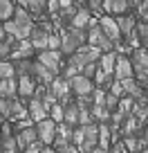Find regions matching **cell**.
<instances>
[{
  "label": "cell",
  "instance_id": "obj_1",
  "mask_svg": "<svg viewBox=\"0 0 148 153\" xmlns=\"http://www.w3.org/2000/svg\"><path fill=\"white\" fill-rule=\"evenodd\" d=\"M34 25H36V23H34L32 14H27L23 7H14V14H11L9 20H5L2 29H5V34L14 36L16 41H23V38L29 36V32H32Z\"/></svg>",
  "mask_w": 148,
  "mask_h": 153
},
{
  "label": "cell",
  "instance_id": "obj_2",
  "mask_svg": "<svg viewBox=\"0 0 148 153\" xmlns=\"http://www.w3.org/2000/svg\"><path fill=\"white\" fill-rule=\"evenodd\" d=\"M96 25L101 27V32L105 34V36L112 41V45H115V50H119L121 48V34H119V27H117V20H115V16H110V14H105V16H99V20H96Z\"/></svg>",
  "mask_w": 148,
  "mask_h": 153
},
{
  "label": "cell",
  "instance_id": "obj_3",
  "mask_svg": "<svg viewBox=\"0 0 148 153\" xmlns=\"http://www.w3.org/2000/svg\"><path fill=\"white\" fill-rule=\"evenodd\" d=\"M34 128H36V137H38V142L43 144V146H52L54 135H56V122H52L49 117H45V120L36 122Z\"/></svg>",
  "mask_w": 148,
  "mask_h": 153
},
{
  "label": "cell",
  "instance_id": "obj_4",
  "mask_svg": "<svg viewBox=\"0 0 148 153\" xmlns=\"http://www.w3.org/2000/svg\"><path fill=\"white\" fill-rule=\"evenodd\" d=\"M49 34H52V25H34L32 32H29V43H32L34 50H47V41Z\"/></svg>",
  "mask_w": 148,
  "mask_h": 153
},
{
  "label": "cell",
  "instance_id": "obj_5",
  "mask_svg": "<svg viewBox=\"0 0 148 153\" xmlns=\"http://www.w3.org/2000/svg\"><path fill=\"white\" fill-rule=\"evenodd\" d=\"M61 56H63L61 50H40V52H38V59H36V61L43 63V65L47 68L52 74H61V68H63Z\"/></svg>",
  "mask_w": 148,
  "mask_h": 153
},
{
  "label": "cell",
  "instance_id": "obj_6",
  "mask_svg": "<svg viewBox=\"0 0 148 153\" xmlns=\"http://www.w3.org/2000/svg\"><path fill=\"white\" fill-rule=\"evenodd\" d=\"M79 45H83V43L77 38V34L72 32V29H65V27L58 29V50H61V54L70 56L72 52H77Z\"/></svg>",
  "mask_w": 148,
  "mask_h": 153
},
{
  "label": "cell",
  "instance_id": "obj_7",
  "mask_svg": "<svg viewBox=\"0 0 148 153\" xmlns=\"http://www.w3.org/2000/svg\"><path fill=\"white\" fill-rule=\"evenodd\" d=\"M67 83H70V90L74 92V95H90L92 90H94V83H92V79H88V76H83L81 72L74 76H70L67 79Z\"/></svg>",
  "mask_w": 148,
  "mask_h": 153
},
{
  "label": "cell",
  "instance_id": "obj_8",
  "mask_svg": "<svg viewBox=\"0 0 148 153\" xmlns=\"http://www.w3.org/2000/svg\"><path fill=\"white\" fill-rule=\"evenodd\" d=\"M36 79H34L32 74H20V76H16V95L18 97H23V101L25 99H29V97L34 95V90H36Z\"/></svg>",
  "mask_w": 148,
  "mask_h": 153
},
{
  "label": "cell",
  "instance_id": "obj_9",
  "mask_svg": "<svg viewBox=\"0 0 148 153\" xmlns=\"http://www.w3.org/2000/svg\"><path fill=\"white\" fill-rule=\"evenodd\" d=\"M121 86H124V92L128 97H133V99H137L139 104H146V88L139 86L137 81H135L133 76H126V79H119Z\"/></svg>",
  "mask_w": 148,
  "mask_h": 153
},
{
  "label": "cell",
  "instance_id": "obj_10",
  "mask_svg": "<svg viewBox=\"0 0 148 153\" xmlns=\"http://www.w3.org/2000/svg\"><path fill=\"white\" fill-rule=\"evenodd\" d=\"M115 20H117V27H119L121 38L133 36V32H135V23H137V16H135V14H119Z\"/></svg>",
  "mask_w": 148,
  "mask_h": 153
},
{
  "label": "cell",
  "instance_id": "obj_11",
  "mask_svg": "<svg viewBox=\"0 0 148 153\" xmlns=\"http://www.w3.org/2000/svg\"><path fill=\"white\" fill-rule=\"evenodd\" d=\"M112 76H115V79H126V76H133V63H130L128 56L117 54L115 68H112Z\"/></svg>",
  "mask_w": 148,
  "mask_h": 153
},
{
  "label": "cell",
  "instance_id": "obj_12",
  "mask_svg": "<svg viewBox=\"0 0 148 153\" xmlns=\"http://www.w3.org/2000/svg\"><path fill=\"white\" fill-rule=\"evenodd\" d=\"M29 74L36 79V83H43V86H49L52 79L56 76V74H52V72H49L43 63H38V61H32V72H29Z\"/></svg>",
  "mask_w": 148,
  "mask_h": 153
},
{
  "label": "cell",
  "instance_id": "obj_13",
  "mask_svg": "<svg viewBox=\"0 0 148 153\" xmlns=\"http://www.w3.org/2000/svg\"><path fill=\"white\" fill-rule=\"evenodd\" d=\"M101 9L110 16H119V14H126L130 9L128 0H101Z\"/></svg>",
  "mask_w": 148,
  "mask_h": 153
},
{
  "label": "cell",
  "instance_id": "obj_14",
  "mask_svg": "<svg viewBox=\"0 0 148 153\" xmlns=\"http://www.w3.org/2000/svg\"><path fill=\"white\" fill-rule=\"evenodd\" d=\"M27 115L32 122H40L47 117V110H45L43 101L38 99V97H29V106H27Z\"/></svg>",
  "mask_w": 148,
  "mask_h": 153
},
{
  "label": "cell",
  "instance_id": "obj_15",
  "mask_svg": "<svg viewBox=\"0 0 148 153\" xmlns=\"http://www.w3.org/2000/svg\"><path fill=\"white\" fill-rule=\"evenodd\" d=\"M90 20H92V11L88 9V7H77V11H74V16H72V20H70L67 25H70V27H81V29H88Z\"/></svg>",
  "mask_w": 148,
  "mask_h": 153
},
{
  "label": "cell",
  "instance_id": "obj_16",
  "mask_svg": "<svg viewBox=\"0 0 148 153\" xmlns=\"http://www.w3.org/2000/svg\"><path fill=\"white\" fill-rule=\"evenodd\" d=\"M32 52H34V48H32V43H29V38H23V41H18V43L14 45L9 59L11 61H16V59H32Z\"/></svg>",
  "mask_w": 148,
  "mask_h": 153
},
{
  "label": "cell",
  "instance_id": "obj_17",
  "mask_svg": "<svg viewBox=\"0 0 148 153\" xmlns=\"http://www.w3.org/2000/svg\"><path fill=\"white\" fill-rule=\"evenodd\" d=\"M16 137V144H18V153H20V149H25L27 144H32V142H36V128H34V124L32 126H25V128H20L18 131V135H14Z\"/></svg>",
  "mask_w": 148,
  "mask_h": 153
},
{
  "label": "cell",
  "instance_id": "obj_18",
  "mask_svg": "<svg viewBox=\"0 0 148 153\" xmlns=\"http://www.w3.org/2000/svg\"><path fill=\"white\" fill-rule=\"evenodd\" d=\"M29 117L27 115V106L23 104V99H11V106H9V115H7V122H18V120H25Z\"/></svg>",
  "mask_w": 148,
  "mask_h": 153
},
{
  "label": "cell",
  "instance_id": "obj_19",
  "mask_svg": "<svg viewBox=\"0 0 148 153\" xmlns=\"http://www.w3.org/2000/svg\"><path fill=\"white\" fill-rule=\"evenodd\" d=\"M47 88L54 92L56 101H58V97H63V95H67V92H70V83H67V79H65V76H58V74L52 79V83H49Z\"/></svg>",
  "mask_w": 148,
  "mask_h": 153
},
{
  "label": "cell",
  "instance_id": "obj_20",
  "mask_svg": "<svg viewBox=\"0 0 148 153\" xmlns=\"http://www.w3.org/2000/svg\"><path fill=\"white\" fill-rule=\"evenodd\" d=\"M45 2L47 0H20V7L32 16H43L45 14Z\"/></svg>",
  "mask_w": 148,
  "mask_h": 153
},
{
  "label": "cell",
  "instance_id": "obj_21",
  "mask_svg": "<svg viewBox=\"0 0 148 153\" xmlns=\"http://www.w3.org/2000/svg\"><path fill=\"white\" fill-rule=\"evenodd\" d=\"M115 61H117V52H115V50H110V52H101V56H99V61H96V65H99L103 72L112 74V68H115Z\"/></svg>",
  "mask_w": 148,
  "mask_h": 153
},
{
  "label": "cell",
  "instance_id": "obj_22",
  "mask_svg": "<svg viewBox=\"0 0 148 153\" xmlns=\"http://www.w3.org/2000/svg\"><path fill=\"white\" fill-rule=\"evenodd\" d=\"M124 149H126V153H139L141 149H146V142H141V140L137 137V135H124Z\"/></svg>",
  "mask_w": 148,
  "mask_h": 153
},
{
  "label": "cell",
  "instance_id": "obj_23",
  "mask_svg": "<svg viewBox=\"0 0 148 153\" xmlns=\"http://www.w3.org/2000/svg\"><path fill=\"white\" fill-rule=\"evenodd\" d=\"M0 151L2 153H18V144H16L14 133H0Z\"/></svg>",
  "mask_w": 148,
  "mask_h": 153
},
{
  "label": "cell",
  "instance_id": "obj_24",
  "mask_svg": "<svg viewBox=\"0 0 148 153\" xmlns=\"http://www.w3.org/2000/svg\"><path fill=\"white\" fill-rule=\"evenodd\" d=\"M130 63H133V68H148L146 48H135L133 54H130Z\"/></svg>",
  "mask_w": 148,
  "mask_h": 153
},
{
  "label": "cell",
  "instance_id": "obj_25",
  "mask_svg": "<svg viewBox=\"0 0 148 153\" xmlns=\"http://www.w3.org/2000/svg\"><path fill=\"white\" fill-rule=\"evenodd\" d=\"M77 120H79V108H77V104H74V101L65 104V106H63V122H65V124H70V126H74V124H77Z\"/></svg>",
  "mask_w": 148,
  "mask_h": 153
},
{
  "label": "cell",
  "instance_id": "obj_26",
  "mask_svg": "<svg viewBox=\"0 0 148 153\" xmlns=\"http://www.w3.org/2000/svg\"><path fill=\"white\" fill-rule=\"evenodd\" d=\"M16 76H9V79H0V97H16Z\"/></svg>",
  "mask_w": 148,
  "mask_h": 153
},
{
  "label": "cell",
  "instance_id": "obj_27",
  "mask_svg": "<svg viewBox=\"0 0 148 153\" xmlns=\"http://www.w3.org/2000/svg\"><path fill=\"white\" fill-rule=\"evenodd\" d=\"M90 113H92V117H94V122H108L110 120V110L105 108L103 104H92Z\"/></svg>",
  "mask_w": 148,
  "mask_h": 153
},
{
  "label": "cell",
  "instance_id": "obj_28",
  "mask_svg": "<svg viewBox=\"0 0 148 153\" xmlns=\"http://www.w3.org/2000/svg\"><path fill=\"white\" fill-rule=\"evenodd\" d=\"M14 45H16V38L9 36V34H5V36H2V41H0V59H9Z\"/></svg>",
  "mask_w": 148,
  "mask_h": 153
},
{
  "label": "cell",
  "instance_id": "obj_29",
  "mask_svg": "<svg viewBox=\"0 0 148 153\" xmlns=\"http://www.w3.org/2000/svg\"><path fill=\"white\" fill-rule=\"evenodd\" d=\"M112 81V74H108V72H103L99 65H96V70H94V74H92V83L94 86H99V88H103V86H108V83Z\"/></svg>",
  "mask_w": 148,
  "mask_h": 153
},
{
  "label": "cell",
  "instance_id": "obj_30",
  "mask_svg": "<svg viewBox=\"0 0 148 153\" xmlns=\"http://www.w3.org/2000/svg\"><path fill=\"white\" fill-rule=\"evenodd\" d=\"M14 7H16L14 0H0V23H5V20L11 18V14H14Z\"/></svg>",
  "mask_w": 148,
  "mask_h": 153
},
{
  "label": "cell",
  "instance_id": "obj_31",
  "mask_svg": "<svg viewBox=\"0 0 148 153\" xmlns=\"http://www.w3.org/2000/svg\"><path fill=\"white\" fill-rule=\"evenodd\" d=\"M135 36H139V45L146 48V43H148V25H146V20L135 23Z\"/></svg>",
  "mask_w": 148,
  "mask_h": 153
},
{
  "label": "cell",
  "instance_id": "obj_32",
  "mask_svg": "<svg viewBox=\"0 0 148 153\" xmlns=\"http://www.w3.org/2000/svg\"><path fill=\"white\" fill-rule=\"evenodd\" d=\"M9 76H16L14 61L11 59H0V79H9Z\"/></svg>",
  "mask_w": 148,
  "mask_h": 153
},
{
  "label": "cell",
  "instance_id": "obj_33",
  "mask_svg": "<svg viewBox=\"0 0 148 153\" xmlns=\"http://www.w3.org/2000/svg\"><path fill=\"white\" fill-rule=\"evenodd\" d=\"M14 70H16V76L29 74V72H32V59H16L14 61Z\"/></svg>",
  "mask_w": 148,
  "mask_h": 153
},
{
  "label": "cell",
  "instance_id": "obj_34",
  "mask_svg": "<svg viewBox=\"0 0 148 153\" xmlns=\"http://www.w3.org/2000/svg\"><path fill=\"white\" fill-rule=\"evenodd\" d=\"M47 117H49L52 122H56V124H58V122H63V106L58 104V101L49 106V110H47Z\"/></svg>",
  "mask_w": 148,
  "mask_h": 153
},
{
  "label": "cell",
  "instance_id": "obj_35",
  "mask_svg": "<svg viewBox=\"0 0 148 153\" xmlns=\"http://www.w3.org/2000/svg\"><path fill=\"white\" fill-rule=\"evenodd\" d=\"M135 11H137L139 20H146L148 18V0H139L137 5H135Z\"/></svg>",
  "mask_w": 148,
  "mask_h": 153
},
{
  "label": "cell",
  "instance_id": "obj_36",
  "mask_svg": "<svg viewBox=\"0 0 148 153\" xmlns=\"http://www.w3.org/2000/svg\"><path fill=\"white\" fill-rule=\"evenodd\" d=\"M117 101H119V97H115L112 92H105V95H103V106L110 110V113L117 108Z\"/></svg>",
  "mask_w": 148,
  "mask_h": 153
},
{
  "label": "cell",
  "instance_id": "obj_37",
  "mask_svg": "<svg viewBox=\"0 0 148 153\" xmlns=\"http://www.w3.org/2000/svg\"><path fill=\"white\" fill-rule=\"evenodd\" d=\"M110 92L115 97H124L126 92H124V86H121V81L117 79V81H110Z\"/></svg>",
  "mask_w": 148,
  "mask_h": 153
},
{
  "label": "cell",
  "instance_id": "obj_38",
  "mask_svg": "<svg viewBox=\"0 0 148 153\" xmlns=\"http://www.w3.org/2000/svg\"><path fill=\"white\" fill-rule=\"evenodd\" d=\"M54 151H56V153H81L72 142L70 144H61V146H54Z\"/></svg>",
  "mask_w": 148,
  "mask_h": 153
},
{
  "label": "cell",
  "instance_id": "obj_39",
  "mask_svg": "<svg viewBox=\"0 0 148 153\" xmlns=\"http://www.w3.org/2000/svg\"><path fill=\"white\" fill-rule=\"evenodd\" d=\"M40 149H43V144L36 140V142H32V144H27L25 149H20V153H40Z\"/></svg>",
  "mask_w": 148,
  "mask_h": 153
},
{
  "label": "cell",
  "instance_id": "obj_40",
  "mask_svg": "<svg viewBox=\"0 0 148 153\" xmlns=\"http://www.w3.org/2000/svg\"><path fill=\"white\" fill-rule=\"evenodd\" d=\"M94 70H96V63H85V65L81 68V74H83V76H88V79H92Z\"/></svg>",
  "mask_w": 148,
  "mask_h": 153
},
{
  "label": "cell",
  "instance_id": "obj_41",
  "mask_svg": "<svg viewBox=\"0 0 148 153\" xmlns=\"http://www.w3.org/2000/svg\"><path fill=\"white\" fill-rule=\"evenodd\" d=\"M105 153H126V149H124V144H121V142H112Z\"/></svg>",
  "mask_w": 148,
  "mask_h": 153
},
{
  "label": "cell",
  "instance_id": "obj_42",
  "mask_svg": "<svg viewBox=\"0 0 148 153\" xmlns=\"http://www.w3.org/2000/svg\"><path fill=\"white\" fill-rule=\"evenodd\" d=\"M40 153H56V151H54L52 146H43V149H40Z\"/></svg>",
  "mask_w": 148,
  "mask_h": 153
},
{
  "label": "cell",
  "instance_id": "obj_43",
  "mask_svg": "<svg viewBox=\"0 0 148 153\" xmlns=\"http://www.w3.org/2000/svg\"><path fill=\"white\" fill-rule=\"evenodd\" d=\"M67 5H72V0H58V7H67Z\"/></svg>",
  "mask_w": 148,
  "mask_h": 153
},
{
  "label": "cell",
  "instance_id": "obj_44",
  "mask_svg": "<svg viewBox=\"0 0 148 153\" xmlns=\"http://www.w3.org/2000/svg\"><path fill=\"white\" fill-rule=\"evenodd\" d=\"M137 2H139V0H128V5H130V7H135Z\"/></svg>",
  "mask_w": 148,
  "mask_h": 153
},
{
  "label": "cell",
  "instance_id": "obj_45",
  "mask_svg": "<svg viewBox=\"0 0 148 153\" xmlns=\"http://www.w3.org/2000/svg\"><path fill=\"white\" fill-rule=\"evenodd\" d=\"M2 36H5V29H2V27H0V41H2Z\"/></svg>",
  "mask_w": 148,
  "mask_h": 153
},
{
  "label": "cell",
  "instance_id": "obj_46",
  "mask_svg": "<svg viewBox=\"0 0 148 153\" xmlns=\"http://www.w3.org/2000/svg\"><path fill=\"white\" fill-rule=\"evenodd\" d=\"M2 122H5V117H2V115H0V124H2Z\"/></svg>",
  "mask_w": 148,
  "mask_h": 153
},
{
  "label": "cell",
  "instance_id": "obj_47",
  "mask_svg": "<svg viewBox=\"0 0 148 153\" xmlns=\"http://www.w3.org/2000/svg\"><path fill=\"white\" fill-rule=\"evenodd\" d=\"M79 2H88V0H79Z\"/></svg>",
  "mask_w": 148,
  "mask_h": 153
},
{
  "label": "cell",
  "instance_id": "obj_48",
  "mask_svg": "<svg viewBox=\"0 0 148 153\" xmlns=\"http://www.w3.org/2000/svg\"><path fill=\"white\" fill-rule=\"evenodd\" d=\"M0 153H2V151H0Z\"/></svg>",
  "mask_w": 148,
  "mask_h": 153
}]
</instances>
